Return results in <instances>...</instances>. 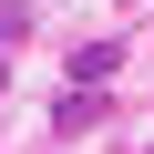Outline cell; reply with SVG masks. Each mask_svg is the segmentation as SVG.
Listing matches in <instances>:
<instances>
[{
	"label": "cell",
	"instance_id": "2",
	"mask_svg": "<svg viewBox=\"0 0 154 154\" xmlns=\"http://www.w3.org/2000/svg\"><path fill=\"white\" fill-rule=\"evenodd\" d=\"M31 41V11H21V0H0V51H21Z\"/></svg>",
	"mask_w": 154,
	"mask_h": 154
},
{
	"label": "cell",
	"instance_id": "1",
	"mask_svg": "<svg viewBox=\"0 0 154 154\" xmlns=\"http://www.w3.org/2000/svg\"><path fill=\"white\" fill-rule=\"evenodd\" d=\"M72 82H82V93H103V82H113V41H93V51H72Z\"/></svg>",
	"mask_w": 154,
	"mask_h": 154
}]
</instances>
